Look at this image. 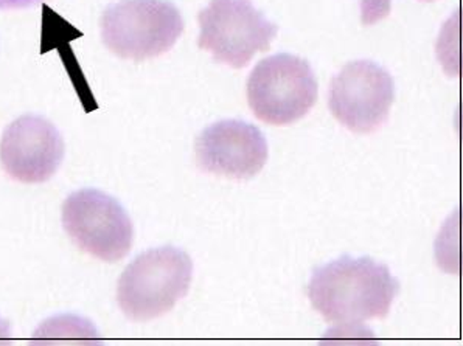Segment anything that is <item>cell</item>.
<instances>
[{
	"label": "cell",
	"mask_w": 463,
	"mask_h": 346,
	"mask_svg": "<svg viewBox=\"0 0 463 346\" xmlns=\"http://www.w3.org/2000/svg\"><path fill=\"white\" fill-rule=\"evenodd\" d=\"M392 0H361V21L373 25L391 14Z\"/></svg>",
	"instance_id": "10"
},
{
	"label": "cell",
	"mask_w": 463,
	"mask_h": 346,
	"mask_svg": "<svg viewBox=\"0 0 463 346\" xmlns=\"http://www.w3.org/2000/svg\"><path fill=\"white\" fill-rule=\"evenodd\" d=\"M246 95L259 120L287 126L315 108L319 86L308 61L279 53L254 67L248 78Z\"/></svg>",
	"instance_id": "4"
},
{
	"label": "cell",
	"mask_w": 463,
	"mask_h": 346,
	"mask_svg": "<svg viewBox=\"0 0 463 346\" xmlns=\"http://www.w3.org/2000/svg\"><path fill=\"white\" fill-rule=\"evenodd\" d=\"M423 2H432V0H423Z\"/></svg>",
	"instance_id": "13"
},
{
	"label": "cell",
	"mask_w": 463,
	"mask_h": 346,
	"mask_svg": "<svg viewBox=\"0 0 463 346\" xmlns=\"http://www.w3.org/2000/svg\"><path fill=\"white\" fill-rule=\"evenodd\" d=\"M201 170L244 181L257 176L268 162L269 149L259 127L243 120H221L205 127L194 144Z\"/></svg>",
	"instance_id": "9"
},
{
	"label": "cell",
	"mask_w": 463,
	"mask_h": 346,
	"mask_svg": "<svg viewBox=\"0 0 463 346\" xmlns=\"http://www.w3.org/2000/svg\"><path fill=\"white\" fill-rule=\"evenodd\" d=\"M62 159V136L44 117H19L6 126L0 140V164L8 176L23 183L49 181Z\"/></svg>",
	"instance_id": "8"
},
{
	"label": "cell",
	"mask_w": 463,
	"mask_h": 346,
	"mask_svg": "<svg viewBox=\"0 0 463 346\" xmlns=\"http://www.w3.org/2000/svg\"><path fill=\"white\" fill-rule=\"evenodd\" d=\"M398 291L400 283L387 266L348 255L316 267L307 287L313 308L328 323L342 326L386 319Z\"/></svg>",
	"instance_id": "1"
},
{
	"label": "cell",
	"mask_w": 463,
	"mask_h": 346,
	"mask_svg": "<svg viewBox=\"0 0 463 346\" xmlns=\"http://www.w3.org/2000/svg\"><path fill=\"white\" fill-rule=\"evenodd\" d=\"M10 337V324L4 319H0V339H8Z\"/></svg>",
	"instance_id": "12"
},
{
	"label": "cell",
	"mask_w": 463,
	"mask_h": 346,
	"mask_svg": "<svg viewBox=\"0 0 463 346\" xmlns=\"http://www.w3.org/2000/svg\"><path fill=\"white\" fill-rule=\"evenodd\" d=\"M198 21L199 49L233 69H243L257 53L268 51L279 32L250 0H212Z\"/></svg>",
	"instance_id": "5"
},
{
	"label": "cell",
	"mask_w": 463,
	"mask_h": 346,
	"mask_svg": "<svg viewBox=\"0 0 463 346\" xmlns=\"http://www.w3.org/2000/svg\"><path fill=\"white\" fill-rule=\"evenodd\" d=\"M62 226L80 250L105 263L125 258L134 241L133 220L117 199L86 188L62 205Z\"/></svg>",
	"instance_id": "6"
},
{
	"label": "cell",
	"mask_w": 463,
	"mask_h": 346,
	"mask_svg": "<svg viewBox=\"0 0 463 346\" xmlns=\"http://www.w3.org/2000/svg\"><path fill=\"white\" fill-rule=\"evenodd\" d=\"M395 101V83L372 61H354L331 81L328 108L342 126L356 134L380 129Z\"/></svg>",
	"instance_id": "7"
},
{
	"label": "cell",
	"mask_w": 463,
	"mask_h": 346,
	"mask_svg": "<svg viewBox=\"0 0 463 346\" xmlns=\"http://www.w3.org/2000/svg\"><path fill=\"white\" fill-rule=\"evenodd\" d=\"M183 32V14L166 0H120L101 16L103 42L125 60L164 55Z\"/></svg>",
	"instance_id": "3"
},
{
	"label": "cell",
	"mask_w": 463,
	"mask_h": 346,
	"mask_svg": "<svg viewBox=\"0 0 463 346\" xmlns=\"http://www.w3.org/2000/svg\"><path fill=\"white\" fill-rule=\"evenodd\" d=\"M194 280V261L181 248H153L138 255L117 285V302L131 320L165 315L188 294Z\"/></svg>",
	"instance_id": "2"
},
{
	"label": "cell",
	"mask_w": 463,
	"mask_h": 346,
	"mask_svg": "<svg viewBox=\"0 0 463 346\" xmlns=\"http://www.w3.org/2000/svg\"><path fill=\"white\" fill-rule=\"evenodd\" d=\"M41 2L44 0H0V10H23Z\"/></svg>",
	"instance_id": "11"
}]
</instances>
